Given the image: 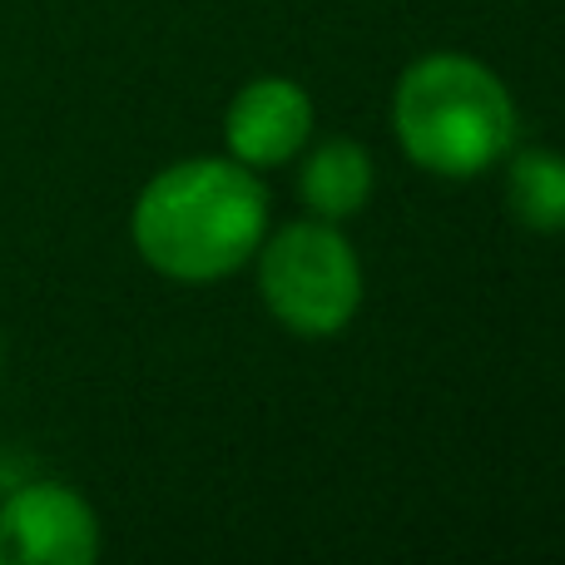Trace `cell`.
Returning <instances> with one entry per match:
<instances>
[{
    "label": "cell",
    "instance_id": "cell-1",
    "mask_svg": "<svg viewBox=\"0 0 565 565\" xmlns=\"http://www.w3.org/2000/svg\"><path fill=\"white\" fill-rule=\"evenodd\" d=\"M268 228V194L238 159H184L145 184L129 218L135 248L154 274L214 282L258 254Z\"/></svg>",
    "mask_w": 565,
    "mask_h": 565
},
{
    "label": "cell",
    "instance_id": "cell-2",
    "mask_svg": "<svg viewBox=\"0 0 565 565\" xmlns=\"http://www.w3.org/2000/svg\"><path fill=\"white\" fill-rule=\"evenodd\" d=\"M392 125L407 159L441 179H477L507 159L516 105L497 70L471 55H422L402 70Z\"/></svg>",
    "mask_w": 565,
    "mask_h": 565
},
{
    "label": "cell",
    "instance_id": "cell-3",
    "mask_svg": "<svg viewBox=\"0 0 565 565\" xmlns=\"http://www.w3.org/2000/svg\"><path fill=\"white\" fill-rule=\"evenodd\" d=\"M258 248V292L282 328L298 338H332L348 328L362 302V268L328 218L288 224Z\"/></svg>",
    "mask_w": 565,
    "mask_h": 565
},
{
    "label": "cell",
    "instance_id": "cell-4",
    "mask_svg": "<svg viewBox=\"0 0 565 565\" xmlns=\"http://www.w3.org/2000/svg\"><path fill=\"white\" fill-rule=\"evenodd\" d=\"M99 556V521L85 497L60 481L20 487L0 507V565H89Z\"/></svg>",
    "mask_w": 565,
    "mask_h": 565
},
{
    "label": "cell",
    "instance_id": "cell-5",
    "mask_svg": "<svg viewBox=\"0 0 565 565\" xmlns=\"http://www.w3.org/2000/svg\"><path fill=\"white\" fill-rule=\"evenodd\" d=\"M312 135V99L282 75L248 79L224 115L228 154L248 169L288 164Z\"/></svg>",
    "mask_w": 565,
    "mask_h": 565
},
{
    "label": "cell",
    "instance_id": "cell-6",
    "mask_svg": "<svg viewBox=\"0 0 565 565\" xmlns=\"http://www.w3.org/2000/svg\"><path fill=\"white\" fill-rule=\"evenodd\" d=\"M298 194L312 209V218H352L372 199V154L358 139H328L308 154L298 174Z\"/></svg>",
    "mask_w": 565,
    "mask_h": 565
},
{
    "label": "cell",
    "instance_id": "cell-7",
    "mask_svg": "<svg viewBox=\"0 0 565 565\" xmlns=\"http://www.w3.org/2000/svg\"><path fill=\"white\" fill-rule=\"evenodd\" d=\"M507 209L531 234H565V154L526 149V154L511 159Z\"/></svg>",
    "mask_w": 565,
    "mask_h": 565
}]
</instances>
